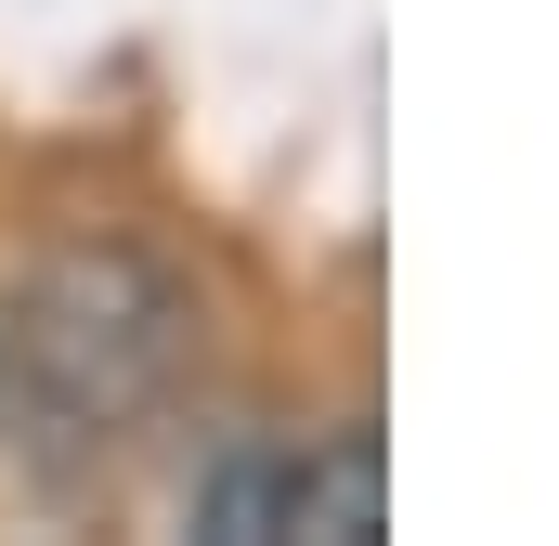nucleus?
<instances>
[{"mask_svg":"<svg viewBox=\"0 0 559 546\" xmlns=\"http://www.w3.org/2000/svg\"><path fill=\"white\" fill-rule=\"evenodd\" d=\"M195 534H222V546H365L378 534V442H235L195 482Z\"/></svg>","mask_w":559,"mask_h":546,"instance_id":"f03ea898","label":"nucleus"},{"mask_svg":"<svg viewBox=\"0 0 559 546\" xmlns=\"http://www.w3.org/2000/svg\"><path fill=\"white\" fill-rule=\"evenodd\" d=\"M182 365H195V299L118 235L52 248L0 312V416L52 482L131 455L182 391Z\"/></svg>","mask_w":559,"mask_h":546,"instance_id":"f257e3e1","label":"nucleus"}]
</instances>
